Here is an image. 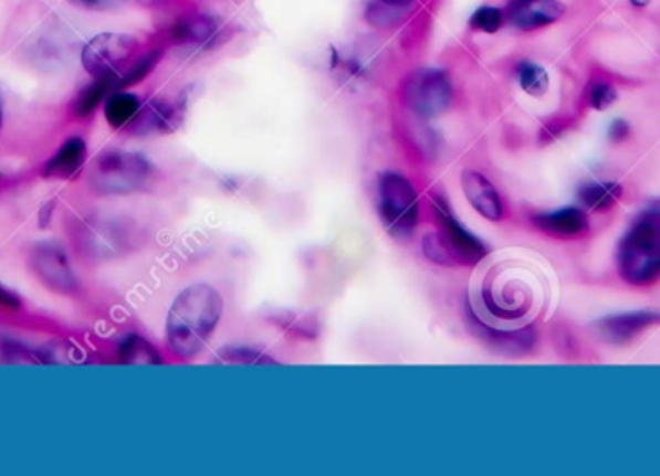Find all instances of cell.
Here are the masks:
<instances>
[{
	"instance_id": "obj_1",
	"label": "cell",
	"mask_w": 660,
	"mask_h": 476,
	"mask_svg": "<svg viewBox=\"0 0 660 476\" xmlns=\"http://www.w3.org/2000/svg\"><path fill=\"white\" fill-rule=\"evenodd\" d=\"M224 313L222 295L209 284H193L176 295L167 317L168 348L180 359L198 356Z\"/></svg>"
},
{
	"instance_id": "obj_2",
	"label": "cell",
	"mask_w": 660,
	"mask_h": 476,
	"mask_svg": "<svg viewBox=\"0 0 660 476\" xmlns=\"http://www.w3.org/2000/svg\"><path fill=\"white\" fill-rule=\"evenodd\" d=\"M618 273L630 286H651L660 278V204L649 207L618 247Z\"/></svg>"
},
{
	"instance_id": "obj_3",
	"label": "cell",
	"mask_w": 660,
	"mask_h": 476,
	"mask_svg": "<svg viewBox=\"0 0 660 476\" xmlns=\"http://www.w3.org/2000/svg\"><path fill=\"white\" fill-rule=\"evenodd\" d=\"M379 216L388 234L408 240L419 220L418 191L406 176L385 172L379 180Z\"/></svg>"
},
{
	"instance_id": "obj_4",
	"label": "cell",
	"mask_w": 660,
	"mask_h": 476,
	"mask_svg": "<svg viewBox=\"0 0 660 476\" xmlns=\"http://www.w3.org/2000/svg\"><path fill=\"white\" fill-rule=\"evenodd\" d=\"M151 174L149 160L136 152H107L103 155L92 172L95 190L107 195H126L139 190Z\"/></svg>"
},
{
	"instance_id": "obj_5",
	"label": "cell",
	"mask_w": 660,
	"mask_h": 476,
	"mask_svg": "<svg viewBox=\"0 0 660 476\" xmlns=\"http://www.w3.org/2000/svg\"><path fill=\"white\" fill-rule=\"evenodd\" d=\"M137 51V41L124 33H101L84 46L82 62L87 74L99 77H121V72ZM118 84V82H116Z\"/></svg>"
},
{
	"instance_id": "obj_6",
	"label": "cell",
	"mask_w": 660,
	"mask_h": 476,
	"mask_svg": "<svg viewBox=\"0 0 660 476\" xmlns=\"http://www.w3.org/2000/svg\"><path fill=\"white\" fill-rule=\"evenodd\" d=\"M452 101V85L442 70H418L406 84V103L421 118H434Z\"/></svg>"
},
{
	"instance_id": "obj_7",
	"label": "cell",
	"mask_w": 660,
	"mask_h": 476,
	"mask_svg": "<svg viewBox=\"0 0 660 476\" xmlns=\"http://www.w3.org/2000/svg\"><path fill=\"white\" fill-rule=\"evenodd\" d=\"M433 209L437 219L440 220V226H442L440 235L447 243L450 255L454 258V265H479L489 255V247L485 243L460 224V220L450 212V207L442 197L434 199Z\"/></svg>"
},
{
	"instance_id": "obj_8",
	"label": "cell",
	"mask_w": 660,
	"mask_h": 476,
	"mask_svg": "<svg viewBox=\"0 0 660 476\" xmlns=\"http://www.w3.org/2000/svg\"><path fill=\"white\" fill-rule=\"evenodd\" d=\"M465 320L470 326L471 334L478 338L483 346L502 356H522L527 349H532L535 341L533 328L522 330H496L493 326L485 325L481 318L473 313L471 307H465Z\"/></svg>"
},
{
	"instance_id": "obj_9",
	"label": "cell",
	"mask_w": 660,
	"mask_h": 476,
	"mask_svg": "<svg viewBox=\"0 0 660 476\" xmlns=\"http://www.w3.org/2000/svg\"><path fill=\"white\" fill-rule=\"evenodd\" d=\"M566 7L558 0H510L504 18L516 30L533 31L558 22Z\"/></svg>"
},
{
	"instance_id": "obj_10",
	"label": "cell",
	"mask_w": 660,
	"mask_h": 476,
	"mask_svg": "<svg viewBox=\"0 0 660 476\" xmlns=\"http://www.w3.org/2000/svg\"><path fill=\"white\" fill-rule=\"evenodd\" d=\"M33 268L41 281L56 292H69L76 286V278L70 268L69 257L56 243H41L33 251Z\"/></svg>"
},
{
	"instance_id": "obj_11",
	"label": "cell",
	"mask_w": 660,
	"mask_h": 476,
	"mask_svg": "<svg viewBox=\"0 0 660 476\" xmlns=\"http://www.w3.org/2000/svg\"><path fill=\"white\" fill-rule=\"evenodd\" d=\"M462 190L471 207L483 219L499 222L504 216L501 195H499V191L486 176L479 174L475 170H463Z\"/></svg>"
},
{
	"instance_id": "obj_12",
	"label": "cell",
	"mask_w": 660,
	"mask_h": 476,
	"mask_svg": "<svg viewBox=\"0 0 660 476\" xmlns=\"http://www.w3.org/2000/svg\"><path fill=\"white\" fill-rule=\"evenodd\" d=\"M660 315L651 310H636V313H622L615 317L603 318L597 322V332L603 340L610 343H628L639 332H643L649 326L659 322Z\"/></svg>"
},
{
	"instance_id": "obj_13",
	"label": "cell",
	"mask_w": 660,
	"mask_h": 476,
	"mask_svg": "<svg viewBox=\"0 0 660 476\" xmlns=\"http://www.w3.org/2000/svg\"><path fill=\"white\" fill-rule=\"evenodd\" d=\"M533 226L551 237L569 240L589 230V219L582 209L564 207L558 211L541 212L537 216H533Z\"/></svg>"
},
{
	"instance_id": "obj_14",
	"label": "cell",
	"mask_w": 660,
	"mask_h": 476,
	"mask_svg": "<svg viewBox=\"0 0 660 476\" xmlns=\"http://www.w3.org/2000/svg\"><path fill=\"white\" fill-rule=\"evenodd\" d=\"M178 118L180 114L176 106L168 105L167 101H151L137 113L132 124L139 134H168L178 126Z\"/></svg>"
},
{
	"instance_id": "obj_15",
	"label": "cell",
	"mask_w": 660,
	"mask_h": 476,
	"mask_svg": "<svg viewBox=\"0 0 660 476\" xmlns=\"http://www.w3.org/2000/svg\"><path fill=\"white\" fill-rule=\"evenodd\" d=\"M85 155H87V147H85L84 139L72 137L66 144L62 145L53 159L46 162L43 174L46 178H70L82 168L85 162Z\"/></svg>"
},
{
	"instance_id": "obj_16",
	"label": "cell",
	"mask_w": 660,
	"mask_h": 476,
	"mask_svg": "<svg viewBox=\"0 0 660 476\" xmlns=\"http://www.w3.org/2000/svg\"><path fill=\"white\" fill-rule=\"evenodd\" d=\"M622 197V186L616 182H587L579 190L582 203L591 211H608Z\"/></svg>"
},
{
	"instance_id": "obj_17",
	"label": "cell",
	"mask_w": 660,
	"mask_h": 476,
	"mask_svg": "<svg viewBox=\"0 0 660 476\" xmlns=\"http://www.w3.org/2000/svg\"><path fill=\"white\" fill-rule=\"evenodd\" d=\"M142 110V103L134 93L116 92L108 95L105 116L113 128H124L136 118Z\"/></svg>"
},
{
	"instance_id": "obj_18",
	"label": "cell",
	"mask_w": 660,
	"mask_h": 476,
	"mask_svg": "<svg viewBox=\"0 0 660 476\" xmlns=\"http://www.w3.org/2000/svg\"><path fill=\"white\" fill-rule=\"evenodd\" d=\"M413 4L416 0H371L367 18L377 25H392L400 22Z\"/></svg>"
},
{
	"instance_id": "obj_19",
	"label": "cell",
	"mask_w": 660,
	"mask_h": 476,
	"mask_svg": "<svg viewBox=\"0 0 660 476\" xmlns=\"http://www.w3.org/2000/svg\"><path fill=\"white\" fill-rule=\"evenodd\" d=\"M121 359L129 364H160L159 353L139 336H128L121 343Z\"/></svg>"
},
{
	"instance_id": "obj_20",
	"label": "cell",
	"mask_w": 660,
	"mask_h": 476,
	"mask_svg": "<svg viewBox=\"0 0 660 476\" xmlns=\"http://www.w3.org/2000/svg\"><path fill=\"white\" fill-rule=\"evenodd\" d=\"M116 82H118L116 77H99L95 80V84L87 85L84 92L77 95L76 105H74L77 116L92 114L99 106L101 101L107 97L108 92L116 87Z\"/></svg>"
},
{
	"instance_id": "obj_21",
	"label": "cell",
	"mask_w": 660,
	"mask_h": 476,
	"mask_svg": "<svg viewBox=\"0 0 660 476\" xmlns=\"http://www.w3.org/2000/svg\"><path fill=\"white\" fill-rule=\"evenodd\" d=\"M217 33V25L213 20L209 18H193L188 22L178 23V28L175 30L176 41L180 43H207L209 39L214 38Z\"/></svg>"
},
{
	"instance_id": "obj_22",
	"label": "cell",
	"mask_w": 660,
	"mask_h": 476,
	"mask_svg": "<svg viewBox=\"0 0 660 476\" xmlns=\"http://www.w3.org/2000/svg\"><path fill=\"white\" fill-rule=\"evenodd\" d=\"M517 80L527 95L532 97H543L548 92L547 70L535 62H524L517 68Z\"/></svg>"
},
{
	"instance_id": "obj_23",
	"label": "cell",
	"mask_w": 660,
	"mask_h": 476,
	"mask_svg": "<svg viewBox=\"0 0 660 476\" xmlns=\"http://www.w3.org/2000/svg\"><path fill=\"white\" fill-rule=\"evenodd\" d=\"M222 364H276L271 357L261 353L258 349L242 348V346H228L219 351L214 359Z\"/></svg>"
},
{
	"instance_id": "obj_24",
	"label": "cell",
	"mask_w": 660,
	"mask_h": 476,
	"mask_svg": "<svg viewBox=\"0 0 660 476\" xmlns=\"http://www.w3.org/2000/svg\"><path fill=\"white\" fill-rule=\"evenodd\" d=\"M506 22L504 12L499 8L483 7L479 8L475 14L471 15V28L473 30L483 31V33H496Z\"/></svg>"
},
{
	"instance_id": "obj_25",
	"label": "cell",
	"mask_w": 660,
	"mask_h": 476,
	"mask_svg": "<svg viewBox=\"0 0 660 476\" xmlns=\"http://www.w3.org/2000/svg\"><path fill=\"white\" fill-rule=\"evenodd\" d=\"M423 253H426L429 261H433L437 265L454 266V258L448 251L447 243L442 240L440 232H433V234H427L423 237Z\"/></svg>"
},
{
	"instance_id": "obj_26",
	"label": "cell",
	"mask_w": 660,
	"mask_h": 476,
	"mask_svg": "<svg viewBox=\"0 0 660 476\" xmlns=\"http://www.w3.org/2000/svg\"><path fill=\"white\" fill-rule=\"evenodd\" d=\"M159 51L145 54L144 59H139V61L129 68V72H126V76L118 77L116 87H126V85H134L137 84V82H142V80L155 68V64L159 61Z\"/></svg>"
},
{
	"instance_id": "obj_27",
	"label": "cell",
	"mask_w": 660,
	"mask_h": 476,
	"mask_svg": "<svg viewBox=\"0 0 660 476\" xmlns=\"http://www.w3.org/2000/svg\"><path fill=\"white\" fill-rule=\"evenodd\" d=\"M616 98H618V93L607 82H597L589 89V103H591L595 110H607V108L615 105Z\"/></svg>"
},
{
	"instance_id": "obj_28",
	"label": "cell",
	"mask_w": 660,
	"mask_h": 476,
	"mask_svg": "<svg viewBox=\"0 0 660 476\" xmlns=\"http://www.w3.org/2000/svg\"><path fill=\"white\" fill-rule=\"evenodd\" d=\"M74 7L85 10H111L121 7L122 0H70Z\"/></svg>"
},
{
	"instance_id": "obj_29",
	"label": "cell",
	"mask_w": 660,
	"mask_h": 476,
	"mask_svg": "<svg viewBox=\"0 0 660 476\" xmlns=\"http://www.w3.org/2000/svg\"><path fill=\"white\" fill-rule=\"evenodd\" d=\"M630 136V124L626 120H615L610 124V129H608V137L612 139V141H622L626 137Z\"/></svg>"
},
{
	"instance_id": "obj_30",
	"label": "cell",
	"mask_w": 660,
	"mask_h": 476,
	"mask_svg": "<svg viewBox=\"0 0 660 476\" xmlns=\"http://www.w3.org/2000/svg\"><path fill=\"white\" fill-rule=\"evenodd\" d=\"M0 303H2V305H8V307H18V297L8 294L4 287H0Z\"/></svg>"
},
{
	"instance_id": "obj_31",
	"label": "cell",
	"mask_w": 660,
	"mask_h": 476,
	"mask_svg": "<svg viewBox=\"0 0 660 476\" xmlns=\"http://www.w3.org/2000/svg\"><path fill=\"white\" fill-rule=\"evenodd\" d=\"M651 2H653V0H630L631 7L636 8H647Z\"/></svg>"
},
{
	"instance_id": "obj_32",
	"label": "cell",
	"mask_w": 660,
	"mask_h": 476,
	"mask_svg": "<svg viewBox=\"0 0 660 476\" xmlns=\"http://www.w3.org/2000/svg\"><path fill=\"white\" fill-rule=\"evenodd\" d=\"M137 2H142L145 7H153V4H160V2H165V0H137Z\"/></svg>"
},
{
	"instance_id": "obj_33",
	"label": "cell",
	"mask_w": 660,
	"mask_h": 476,
	"mask_svg": "<svg viewBox=\"0 0 660 476\" xmlns=\"http://www.w3.org/2000/svg\"><path fill=\"white\" fill-rule=\"evenodd\" d=\"M0 128H2V105H0Z\"/></svg>"
}]
</instances>
